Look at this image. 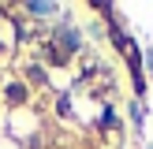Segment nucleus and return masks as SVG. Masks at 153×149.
I'll return each instance as SVG.
<instances>
[{"instance_id":"1","label":"nucleus","mask_w":153,"mask_h":149,"mask_svg":"<svg viewBox=\"0 0 153 149\" xmlns=\"http://www.w3.org/2000/svg\"><path fill=\"white\" fill-rule=\"evenodd\" d=\"M7 97H11V101H22L26 93H22V86H11V89H7Z\"/></svg>"}]
</instances>
